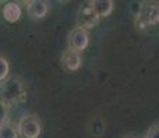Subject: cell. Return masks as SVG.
<instances>
[{"label": "cell", "instance_id": "52a82bcc", "mask_svg": "<svg viewBox=\"0 0 159 138\" xmlns=\"http://www.w3.org/2000/svg\"><path fill=\"white\" fill-rule=\"evenodd\" d=\"M26 10H28L29 17H32L33 20H42L48 13V3L43 0H32L28 3Z\"/></svg>", "mask_w": 159, "mask_h": 138}, {"label": "cell", "instance_id": "7c38bea8", "mask_svg": "<svg viewBox=\"0 0 159 138\" xmlns=\"http://www.w3.org/2000/svg\"><path fill=\"white\" fill-rule=\"evenodd\" d=\"M8 122V108L3 104H0V126Z\"/></svg>", "mask_w": 159, "mask_h": 138}, {"label": "cell", "instance_id": "8fae6325", "mask_svg": "<svg viewBox=\"0 0 159 138\" xmlns=\"http://www.w3.org/2000/svg\"><path fill=\"white\" fill-rule=\"evenodd\" d=\"M10 73V62L6 57L0 55V83L4 82Z\"/></svg>", "mask_w": 159, "mask_h": 138}, {"label": "cell", "instance_id": "9c48e42d", "mask_svg": "<svg viewBox=\"0 0 159 138\" xmlns=\"http://www.w3.org/2000/svg\"><path fill=\"white\" fill-rule=\"evenodd\" d=\"M89 3L93 7V10L96 11V14L98 15V18L108 17L114 11V2L112 0H91Z\"/></svg>", "mask_w": 159, "mask_h": 138}, {"label": "cell", "instance_id": "6da1fadb", "mask_svg": "<svg viewBox=\"0 0 159 138\" xmlns=\"http://www.w3.org/2000/svg\"><path fill=\"white\" fill-rule=\"evenodd\" d=\"M25 100V87L21 79L7 78L0 83V104L8 108L13 104H18Z\"/></svg>", "mask_w": 159, "mask_h": 138}, {"label": "cell", "instance_id": "30bf717a", "mask_svg": "<svg viewBox=\"0 0 159 138\" xmlns=\"http://www.w3.org/2000/svg\"><path fill=\"white\" fill-rule=\"evenodd\" d=\"M0 138H20L17 127L10 123H4L0 126Z\"/></svg>", "mask_w": 159, "mask_h": 138}, {"label": "cell", "instance_id": "277c9868", "mask_svg": "<svg viewBox=\"0 0 159 138\" xmlns=\"http://www.w3.org/2000/svg\"><path fill=\"white\" fill-rule=\"evenodd\" d=\"M159 24V6L149 3L141 7L140 13L137 14V26L147 28Z\"/></svg>", "mask_w": 159, "mask_h": 138}, {"label": "cell", "instance_id": "ba28073f", "mask_svg": "<svg viewBox=\"0 0 159 138\" xmlns=\"http://www.w3.org/2000/svg\"><path fill=\"white\" fill-rule=\"evenodd\" d=\"M3 17L8 22H17L22 17V8H21V6L18 3L10 2L3 7Z\"/></svg>", "mask_w": 159, "mask_h": 138}, {"label": "cell", "instance_id": "7a4b0ae2", "mask_svg": "<svg viewBox=\"0 0 159 138\" xmlns=\"http://www.w3.org/2000/svg\"><path fill=\"white\" fill-rule=\"evenodd\" d=\"M17 131L24 138H39L42 134V124L33 115H25L20 119Z\"/></svg>", "mask_w": 159, "mask_h": 138}, {"label": "cell", "instance_id": "5bb4252c", "mask_svg": "<svg viewBox=\"0 0 159 138\" xmlns=\"http://www.w3.org/2000/svg\"><path fill=\"white\" fill-rule=\"evenodd\" d=\"M125 138H136V137H125Z\"/></svg>", "mask_w": 159, "mask_h": 138}, {"label": "cell", "instance_id": "8992f818", "mask_svg": "<svg viewBox=\"0 0 159 138\" xmlns=\"http://www.w3.org/2000/svg\"><path fill=\"white\" fill-rule=\"evenodd\" d=\"M61 66L66 72H76L82 66V57L79 53L72 50H65L61 55Z\"/></svg>", "mask_w": 159, "mask_h": 138}, {"label": "cell", "instance_id": "5b68a950", "mask_svg": "<svg viewBox=\"0 0 159 138\" xmlns=\"http://www.w3.org/2000/svg\"><path fill=\"white\" fill-rule=\"evenodd\" d=\"M89 42H90V35H89L87 30L76 26L75 29L71 30L68 36V48L80 54L82 51L87 48Z\"/></svg>", "mask_w": 159, "mask_h": 138}, {"label": "cell", "instance_id": "3957f363", "mask_svg": "<svg viewBox=\"0 0 159 138\" xmlns=\"http://www.w3.org/2000/svg\"><path fill=\"white\" fill-rule=\"evenodd\" d=\"M98 22H100L98 15L96 14V11L93 10V7L90 6L89 2L79 7L78 13H76V24H78V28L89 30L96 26Z\"/></svg>", "mask_w": 159, "mask_h": 138}, {"label": "cell", "instance_id": "4fadbf2b", "mask_svg": "<svg viewBox=\"0 0 159 138\" xmlns=\"http://www.w3.org/2000/svg\"><path fill=\"white\" fill-rule=\"evenodd\" d=\"M145 138H159V124H154L148 128Z\"/></svg>", "mask_w": 159, "mask_h": 138}]
</instances>
